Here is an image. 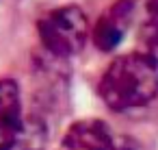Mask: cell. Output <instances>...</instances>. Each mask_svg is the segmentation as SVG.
Here are the masks:
<instances>
[{"instance_id":"obj_1","label":"cell","mask_w":158,"mask_h":150,"mask_svg":"<svg viewBox=\"0 0 158 150\" xmlns=\"http://www.w3.org/2000/svg\"><path fill=\"white\" fill-rule=\"evenodd\" d=\"M98 96L113 113L147 107L158 98V61L143 50L115 57L98 81Z\"/></svg>"},{"instance_id":"obj_2","label":"cell","mask_w":158,"mask_h":150,"mask_svg":"<svg viewBox=\"0 0 158 150\" xmlns=\"http://www.w3.org/2000/svg\"><path fill=\"white\" fill-rule=\"evenodd\" d=\"M89 18L78 5H63L37 22L44 52L54 59H69L85 50L89 42Z\"/></svg>"},{"instance_id":"obj_3","label":"cell","mask_w":158,"mask_h":150,"mask_svg":"<svg viewBox=\"0 0 158 150\" xmlns=\"http://www.w3.org/2000/svg\"><path fill=\"white\" fill-rule=\"evenodd\" d=\"M134 20V0H115L89 26V39L100 52H113L130 31Z\"/></svg>"},{"instance_id":"obj_4","label":"cell","mask_w":158,"mask_h":150,"mask_svg":"<svg viewBox=\"0 0 158 150\" xmlns=\"http://www.w3.org/2000/svg\"><path fill=\"white\" fill-rule=\"evenodd\" d=\"M115 135L100 117H80L67 126L59 150H113Z\"/></svg>"},{"instance_id":"obj_5","label":"cell","mask_w":158,"mask_h":150,"mask_svg":"<svg viewBox=\"0 0 158 150\" xmlns=\"http://www.w3.org/2000/svg\"><path fill=\"white\" fill-rule=\"evenodd\" d=\"M139 42L143 52L158 61V0H145V18L139 26Z\"/></svg>"},{"instance_id":"obj_6","label":"cell","mask_w":158,"mask_h":150,"mask_svg":"<svg viewBox=\"0 0 158 150\" xmlns=\"http://www.w3.org/2000/svg\"><path fill=\"white\" fill-rule=\"evenodd\" d=\"M44 139H46V137L26 139V141H22V143L13 146V148H9V150H44Z\"/></svg>"}]
</instances>
